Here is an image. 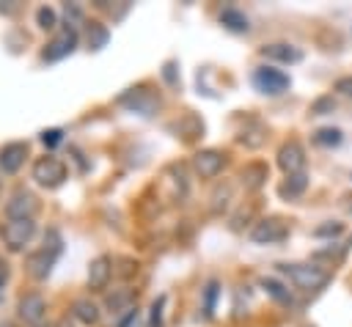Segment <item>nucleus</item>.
Masks as SVG:
<instances>
[{
    "label": "nucleus",
    "instance_id": "f257e3e1",
    "mask_svg": "<svg viewBox=\"0 0 352 327\" xmlns=\"http://www.w3.org/2000/svg\"><path fill=\"white\" fill-rule=\"evenodd\" d=\"M278 272L286 275L294 289L308 291V294L324 289L327 280H330V275L322 267H316V264H278Z\"/></svg>",
    "mask_w": 352,
    "mask_h": 327
},
{
    "label": "nucleus",
    "instance_id": "f03ea898",
    "mask_svg": "<svg viewBox=\"0 0 352 327\" xmlns=\"http://www.w3.org/2000/svg\"><path fill=\"white\" fill-rule=\"evenodd\" d=\"M33 179H36V184H41V187H47V190H52V187H60L63 181H66V165L58 159V157H38L36 162H33Z\"/></svg>",
    "mask_w": 352,
    "mask_h": 327
},
{
    "label": "nucleus",
    "instance_id": "7ed1b4c3",
    "mask_svg": "<svg viewBox=\"0 0 352 327\" xmlns=\"http://www.w3.org/2000/svg\"><path fill=\"white\" fill-rule=\"evenodd\" d=\"M289 236V225L280 217H264L250 228V239L256 245H278Z\"/></svg>",
    "mask_w": 352,
    "mask_h": 327
},
{
    "label": "nucleus",
    "instance_id": "20e7f679",
    "mask_svg": "<svg viewBox=\"0 0 352 327\" xmlns=\"http://www.w3.org/2000/svg\"><path fill=\"white\" fill-rule=\"evenodd\" d=\"M253 85L261 91V93H270V96H278L289 88V74H283L280 69L275 66H258L253 71Z\"/></svg>",
    "mask_w": 352,
    "mask_h": 327
},
{
    "label": "nucleus",
    "instance_id": "39448f33",
    "mask_svg": "<svg viewBox=\"0 0 352 327\" xmlns=\"http://www.w3.org/2000/svg\"><path fill=\"white\" fill-rule=\"evenodd\" d=\"M278 168H280L286 176L305 173V148H302L300 140H286V143L278 148Z\"/></svg>",
    "mask_w": 352,
    "mask_h": 327
},
{
    "label": "nucleus",
    "instance_id": "423d86ee",
    "mask_svg": "<svg viewBox=\"0 0 352 327\" xmlns=\"http://www.w3.org/2000/svg\"><path fill=\"white\" fill-rule=\"evenodd\" d=\"M36 234V220H8L3 225V242L8 250H22Z\"/></svg>",
    "mask_w": 352,
    "mask_h": 327
},
{
    "label": "nucleus",
    "instance_id": "0eeeda50",
    "mask_svg": "<svg viewBox=\"0 0 352 327\" xmlns=\"http://www.w3.org/2000/svg\"><path fill=\"white\" fill-rule=\"evenodd\" d=\"M226 154L223 151H217V148H201V151H195V157H192V168H195V173L201 176V179H214L223 168H226Z\"/></svg>",
    "mask_w": 352,
    "mask_h": 327
},
{
    "label": "nucleus",
    "instance_id": "6e6552de",
    "mask_svg": "<svg viewBox=\"0 0 352 327\" xmlns=\"http://www.w3.org/2000/svg\"><path fill=\"white\" fill-rule=\"evenodd\" d=\"M6 212L11 220H33V214L38 212V201L30 190H16L8 203H6Z\"/></svg>",
    "mask_w": 352,
    "mask_h": 327
},
{
    "label": "nucleus",
    "instance_id": "1a4fd4ad",
    "mask_svg": "<svg viewBox=\"0 0 352 327\" xmlns=\"http://www.w3.org/2000/svg\"><path fill=\"white\" fill-rule=\"evenodd\" d=\"M74 47H77V30H74V27H63V30L47 44V49L41 52V58H44V60H60V58L72 55Z\"/></svg>",
    "mask_w": 352,
    "mask_h": 327
},
{
    "label": "nucleus",
    "instance_id": "9d476101",
    "mask_svg": "<svg viewBox=\"0 0 352 327\" xmlns=\"http://www.w3.org/2000/svg\"><path fill=\"white\" fill-rule=\"evenodd\" d=\"M16 311H19V319H25L28 324H38L44 319V311H47V302L41 294L30 291V294H22L19 302H16Z\"/></svg>",
    "mask_w": 352,
    "mask_h": 327
},
{
    "label": "nucleus",
    "instance_id": "9b49d317",
    "mask_svg": "<svg viewBox=\"0 0 352 327\" xmlns=\"http://www.w3.org/2000/svg\"><path fill=\"white\" fill-rule=\"evenodd\" d=\"M118 102H121V104H129L135 113H143V115H151V113L160 107V99H157L154 93L143 91V88H129Z\"/></svg>",
    "mask_w": 352,
    "mask_h": 327
},
{
    "label": "nucleus",
    "instance_id": "f8f14e48",
    "mask_svg": "<svg viewBox=\"0 0 352 327\" xmlns=\"http://www.w3.org/2000/svg\"><path fill=\"white\" fill-rule=\"evenodd\" d=\"M25 157H28V143H22V140L6 143L0 148V168H3V173H16L25 165Z\"/></svg>",
    "mask_w": 352,
    "mask_h": 327
},
{
    "label": "nucleus",
    "instance_id": "ddd939ff",
    "mask_svg": "<svg viewBox=\"0 0 352 327\" xmlns=\"http://www.w3.org/2000/svg\"><path fill=\"white\" fill-rule=\"evenodd\" d=\"M55 258H58V253H55V250L41 247V250H36V253H30V256H28V272H30L36 280H44V278L52 272Z\"/></svg>",
    "mask_w": 352,
    "mask_h": 327
},
{
    "label": "nucleus",
    "instance_id": "4468645a",
    "mask_svg": "<svg viewBox=\"0 0 352 327\" xmlns=\"http://www.w3.org/2000/svg\"><path fill=\"white\" fill-rule=\"evenodd\" d=\"M110 275H113V261H110V256H96L91 264H88V286L91 289H104L107 286V280H110Z\"/></svg>",
    "mask_w": 352,
    "mask_h": 327
},
{
    "label": "nucleus",
    "instance_id": "2eb2a0df",
    "mask_svg": "<svg viewBox=\"0 0 352 327\" xmlns=\"http://www.w3.org/2000/svg\"><path fill=\"white\" fill-rule=\"evenodd\" d=\"M261 55L267 60H278V63H300L302 60V52L292 44H283V41H275V44H264L261 47Z\"/></svg>",
    "mask_w": 352,
    "mask_h": 327
},
{
    "label": "nucleus",
    "instance_id": "dca6fc26",
    "mask_svg": "<svg viewBox=\"0 0 352 327\" xmlns=\"http://www.w3.org/2000/svg\"><path fill=\"white\" fill-rule=\"evenodd\" d=\"M72 316H74L80 324L91 327V324L99 322V305H96L91 297H80V300L72 302Z\"/></svg>",
    "mask_w": 352,
    "mask_h": 327
},
{
    "label": "nucleus",
    "instance_id": "f3484780",
    "mask_svg": "<svg viewBox=\"0 0 352 327\" xmlns=\"http://www.w3.org/2000/svg\"><path fill=\"white\" fill-rule=\"evenodd\" d=\"M305 190H308V173H297V176H286V179L280 181L278 195L286 198V201H294V198H300Z\"/></svg>",
    "mask_w": 352,
    "mask_h": 327
},
{
    "label": "nucleus",
    "instance_id": "a211bd4d",
    "mask_svg": "<svg viewBox=\"0 0 352 327\" xmlns=\"http://www.w3.org/2000/svg\"><path fill=\"white\" fill-rule=\"evenodd\" d=\"M220 25L228 27V30H234V33H248V30H250L248 16H245L239 8H234V5H226V8L220 11Z\"/></svg>",
    "mask_w": 352,
    "mask_h": 327
},
{
    "label": "nucleus",
    "instance_id": "6ab92c4d",
    "mask_svg": "<svg viewBox=\"0 0 352 327\" xmlns=\"http://www.w3.org/2000/svg\"><path fill=\"white\" fill-rule=\"evenodd\" d=\"M267 181V165L264 162H250L242 168V184L248 190H258Z\"/></svg>",
    "mask_w": 352,
    "mask_h": 327
},
{
    "label": "nucleus",
    "instance_id": "aec40b11",
    "mask_svg": "<svg viewBox=\"0 0 352 327\" xmlns=\"http://www.w3.org/2000/svg\"><path fill=\"white\" fill-rule=\"evenodd\" d=\"M85 38H88V49H102L107 41H110V30L102 25V22H85Z\"/></svg>",
    "mask_w": 352,
    "mask_h": 327
},
{
    "label": "nucleus",
    "instance_id": "412c9836",
    "mask_svg": "<svg viewBox=\"0 0 352 327\" xmlns=\"http://www.w3.org/2000/svg\"><path fill=\"white\" fill-rule=\"evenodd\" d=\"M261 289H264L275 302H280V305H292V302H294L292 291H289L280 280H275V278H261Z\"/></svg>",
    "mask_w": 352,
    "mask_h": 327
},
{
    "label": "nucleus",
    "instance_id": "4be33fe9",
    "mask_svg": "<svg viewBox=\"0 0 352 327\" xmlns=\"http://www.w3.org/2000/svg\"><path fill=\"white\" fill-rule=\"evenodd\" d=\"M132 302H135V291H132V289H118L116 294L107 297V308H110V313L132 311Z\"/></svg>",
    "mask_w": 352,
    "mask_h": 327
},
{
    "label": "nucleus",
    "instance_id": "5701e85b",
    "mask_svg": "<svg viewBox=\"0 0 352 327\" xmlns=\"http://www.w3.org/2000/svg\"><path fill=\"white\" fill-rule=\"evenodd\" d=\"M341 140H344V132L336 129V126H322V129L314 132V143H316V146H324V148H333V146H338Z\"/></svg>",
    "mask_w": 352,
    "mask_h": 327
},
{
    "label": "nucleus",
    "instance_id": "b1692460",
    "mask_svg": "<svg viewBox=\"0 0 352 327\" xmlns=\"http://www.w3.org/2000/svg\"><path fill=\"white\" fill-rule=\"evenodd\" d=\"M228 203H231V184L226 181V184H217V187H214L209 209H212L214 214H220V212H226V209H228Z\"/></svg>",
    "mask_w": 352,
    "mask_h": 327
},
{
    "label": "nucleus",
    "instance_id": "393cba45",
    "mask_svg": "<svg viewBox=\"0 0 352 327\" xmlns=\"http://www.w3.org/2000/svg\"><path fill=\"white\" fill-rule=\"evenodd\" d=\"M217 297H220V283H217V280H209V283H206V289H204V316H206V319H212V316H214Z\"/></svg>",
    "mask_w": 352,
    "mask_h": 327
},
{
    "label": "nucleus",
    "instance_id": "a878e982",
    "mask_svg": "<svg viewBox=\"0 0 352 327\" xmlns=\"http://www.w3.org/2000/svg\"><path fill=\"white\" fill-rule=\"evenodd\" d=\"M36 22H38L41 30H52V27L58 25V14H55V8H50V5H38V8H36Z\"/></svg>",
    "mask_w": 352,
    "mask_h": 327
},
{
    "label": "nucleus",
    "instance_id": "bb28decb",
    "mask_svg": "<svg viewBox=\"0 0 352 327\" xmlns=\"http://www.w3.org/2000/svg\"><path fill=\"white\" fill-rule=\"evenodd\" d=\"M338 234H344V223H338V220H327V223H322V225L314 228V236L316 239H333Z\"/></svg>",
    "mask_w": 352,
    "mask_h": 327
},
{
    "label": "nucleus",
    "instance_id": "cd10ccee",
    "mask_svg": "<svg viewBox=\"0 0 352 327\" xmlns=\"http://www.w3.org/2000/svg\"><path fill=\"white\" fill-rule=\"evenodd\" d=\"M336 110V99L333 96H319L314 104H311V113L314 115H324V113H333Z\"/></svg>",
    "mask_w": 352,
    "mask_h": 327
},
{
    "label": "nucleus",
    "instance_id": "c85d7f7f",
    "mask_svg": "<svg viewBox=\"0 0 352 327\" xmlns=\"http://www.w3.org/2000/svg\"><path fill=\"white\" fill-rule=\"evenodd\" d=\"M60 140H63V129H44V132H41V143L50 146V148L58 146Z\"/></svg>",
    "mask_w": 352,
    "mask_h": 327
},
{
    "label": "nucleus",
    "instance_id": "c756f323",
    "mask_svg": "<svg viewBox=\"0 0 352 327\" xmlns=\"http://www.w3.org/2000/svg\"><path fill=\"white\" fill-rule=\"evenodd\" d=\"M162 305H165V297L154 300V305H151V322H148V327H162Z\"/></svg>",
    "mask_w": 352,
    "mask_h": 327
},
{
    "label": "nucleus",
    "instance_id": "7c9ffc66",
    "mask_svg": "<svg viewBox=\"0 0 352 327\" xmlns=\"http://www.w3.org/2000/svg\"><path fill=\"white\" fill-rule=\"evenodd\" d=\"M66 19H69V25L77 30V25H74V22H82V8H80V5H69V3H66Z\"/></svg>",
    "mask_w": 352,
    "mask_h": 327
},
{
    "label": "nucleus",
    "instance_id": "2f4dec72",
    "mask_svg": "<svg viewBox=\"0 0 352 327\" xmlns=\"http://www.w3.org/2000/svg\"><path fill=\"white\" fill-rule=\"evenodd\" d=\"M336 91L344 96H352V77H338L336 80Z\"/></svg>",
    "mask_w": 352,
    "mask_h": 327
},
{
    "label": "nucleus",
    "instance_id": "473e14b6",
    "mask_svg": "<svg viewBox=\"0 0 352 327\" xmlns=\"http://www.w3.org/2000/svg\"><path fill=\"white\" fill-rule=\"evenodd\" d=\"M173 66H176V63H173V60H168V63H165V69H162V77H165L170 85H176V77H173Z\"/></svg>",
    "mask_w": 352,
    "mask_h": 327
},
{
    "label": "nucleus",
    "instance_id": "72a5a7b5",
    "mask_svg": "<svg viewBox=\"0 0 352 327\" xmlns=\"http://www.w3.org/2000/svg\"><path fill=\"white\" fill-rule=\"evenodd\" d=\"M8 280V264L6 261H0V286Z\"/></svg>",
    "mask_w": 352,
    "mask_h": 327
},
{
    "label": "nucleus",
    "instance_id": "f704fd0d",
    "mask_svg": "<svg viewBox=\"0 0 352 327\" xmlns=\"http://www.w3.org/2000/svg\"><path fill=\"white\" fill-rule=\"evenodd\" d=\"M346 209H349V212H352V203H346Z\"/></svg>",
    "mask_w": 352,
    "mask_h": 327
}]
</instances>
